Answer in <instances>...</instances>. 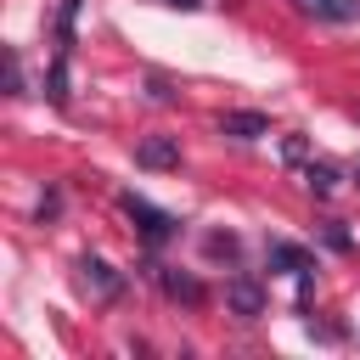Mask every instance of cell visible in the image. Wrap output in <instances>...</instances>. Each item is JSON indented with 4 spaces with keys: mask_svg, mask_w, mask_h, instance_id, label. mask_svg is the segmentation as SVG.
<instances>
[{
    "mask_svg": "<svg viewBox=\"0 0 360 360\" xmlns=\"http://www.w3.org/2000/svg\"><path fill=\"white\" fill-rule=\"evenodd\" d=\"M118 202H124V214L135 219V231H141V236H146L152 248H163V242L174 236V214H163V208H152V202H146V197H135V191H124Z\"/></svg>",
    "mask_w": 360,
    "mask_h": 360,
    "instance_id": "cell-1",
    "label": "cell"
},
{
    "mask_svg": "<svg viewBox=\"0 0 360 360\" xmlns=\"http://www.w3.org/2000/svg\"><path fill=\"white\" fill-rule=\"evenodd\" d=\"M225 304H231V315L253 321V315H264V287H259L253 276H231V281H225Z\"/></svg>",
    "mask_w": 360,
    "mask_h": 360,
    "instance_id": "cell-2",
    "label": "cell"
},
{
    "mask_svg": "<svg viewBox=\"0 0 360 360\" xmlns=\"http://www.w3.org/2000/svg\"><path fill=\"white\" fill-rule=\"evenodd\" d=\"M79 281H84L96 298H118V287H124V281H118V270H112L107 259H96V253H84V259H79Z\"/></svg>",
    "mask_w": 360,
    "mask_h": 360,
    "instance_id": "cell-3",
    "label": "cell"
},
{
    "mask_svg": "<svg viewBox=\"0 0 360 360\" xmlns=\"http://www.w3.org/2000/svg\"><path fill=\"white\" fill-rule=\"evenodd\" d=\"M135 163H141V169H174V163H180V141H174V135H146V141L135 146Z\"/></svg>",
    "mask_w": 360,
    "mask_h": 360,
    "instance_id": "cell-4",
    "label": "cell"
},
{
    "mask_svg": "<svg viewBox=\"0 0 360 360\" xmlns=\"http://www.w3.org/2000/svg\"><path fill=\"white\" fill-rule=\"evenodd\" d=\"M304 17H326V22H354L360 17V6L354 0H292Z\"/></svg>",
    "mask_w": 360,
    "mask_h": 360,
    "instance_id": "cell-5",
    "label": "cell"
},
{
    "mask_svg": "<svg viewBox=\"0 0 360 360\" xmlns=\"http://www.w3.org/2000/svg\"><path fill=\"white\" fill-rule=\"evenodd\" d=\"M219 129H225V135H236V141H253V135H264V129H270V118H264V112H225V118H219Z\"/></svg>",
    "mask_w": 360,
    "mask_h": 360,
    "instance_id": "cell-6",
    "label": "cell"
},
{
    "mask_svg": "<svg viewBox=\"0 0 360 360\" xmlns=\"http://www.w3.org/2000/svg\"><path fill=\"white\" fill-rule=\"evenodd\" d=\"M270 264L276 270H292V276H309V253L298 242H270Z\"/></svg>",
    "mask_w": 360,
    "mask_h": 360,
    "instance_id": "cell-7",
    "label": "cell"
},
{
    "mask_svg": "<svg viewBox=\"0 0 360 360\" xmlns=\"http://www.w3.org/2000/svg\"><path fill=\"white\" fill-rule=\"evenodd\" d=\"M163 292L180 298V304H202V281L186 276V270H163Z\"/></svg>",
    "mask_w": 360,
    "mask_h": 360,
    "instance_id": "cell-8",
    "label": "cell"
},
{
    "mask_svg": "<svg viewBox=\"0 0 360 360\" xmlns=\"http://www.w3.org/2000/svg\"><path fill=\"white\" fill-rule=\"evenodd\" d=\"M304 186L315 197H326V191H338V169L332 163H304Z\"/></svg>",
    "mask_w": 360,
    "mask_h": 360,
    "instance_id": "cell-9",
    "label": "cell"
},
{
    "mask_svg": "<svg viewBox=\"0 0 360 360\" xmlns=\"http://www.w3.org/2000/svg\"><path fill=\"white\" fill-rule=\"evenodd\" d=\"M45 96H51V101H68V51H56V62H51V73H45Z\"/></svg>",
    "mask_w": 360,
    "mask_h": 360,
    "instance_id": "cell-10",
    "label": "cell"
},
{
    "mask_svg": "<svg viewBox=\"0 0 360 360\" xmlns=\"http://www.w3.org/2000/svg\"><path fill=\"white\" fill-rule=\"evenodd\" d=\"M73 17H79V0H62V17H56V34H62V45L73 39Z\"/></svg>",
    "mask_w": 360,
    "mask_h": 360,
    "instance_id": "cell-11",
    "label": "cell"
},
{
    "mask_svg": "<svg viewBox=\"0 0 360 360\" xmlns=\"http://www.w3.org/2000/svg\"><path fill=\"white\" fill-rule=\"evenodd\" d=\"M208 253H214V259H236V236H219V231H214V236H208Z\"/></svg>",
    "mask_w": 360,
    "mask_h": 360,
    "instance_id": "cell-12",
    "label": "cell"
},
{
    "mask_svg": "<svg viewBox=\"0 0 360 360\" xmlns=\"http://www.w3.org/2000/svg\"><path fill=\"white\" fill-rule=\"evenodd\" d=\"M6 90L22 96V62H17V56H6Z\"/></svg>",
    "mask_w": 360,
    "mask_h": 360,
    "instance_id": "cell-13",
    "label": "cell"
},
{
    "mask_svg": "<svg viewBox=\"0 0 360 360\" xmlns=\"http://www.w3.org/2000/svg\"><path fill=\"white\" fill-rule=\"evenodd\" d=\"M326 242H332V248H349V231H343L338 219H326Z\"/></svg>",
    "mask_w": 360,
    "mask_h": 360,
    "instance_id": "cell-14",
    "label": "cell"
},
{
    "mask_svg": "<svg viewBox=\"0 0 360 360\" xmlns=\"http://www.w3.org/2000/svg\"><path fill=\"white\" fill-rule=\"evenodd\" d=\"M169 6H180V11H191V6H202V0H169Z\"/></svg>",
    "mask_w": 360,
    "mask_h": 360,
    "instance_id": "cell-15",
    "label": "cell"
},
{
    "mask_svg": "<svg viewBox=\"0 0 360 360\" xmlns=\"http://www.w3.org/2000/svg\"><path fill=\"white\" fill-rule=\"evenodd\" d=\"M354 174H360V163H354Z\"/></svg>",
    "mask_w": 360,
    "mask_h": 360,
    "instance_id": "cell-16",
    "label": "cell"
}]
</instances>
